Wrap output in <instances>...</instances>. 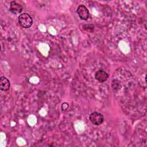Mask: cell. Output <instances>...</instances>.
I'll list each match as a JSON object with an SVG mask.
<instances>
[{
  "mask_svg": "<svg viewBox=\"0 0 147 147\" xmlns=\"http://www.w3.org/2000/svg\"><path fill=\"white\" fill-rule=\"evenodd\" d=\"M18 22L22 27L28 28L32 26L33 24V20L29 14L23 13L19 16Z\"/></svg>",
  "mask_w": 147,
  "mask_h": 147,
  "instance_id": "cell-1",
  "label": "cell"
},
{
  "mask_svg": "<svg viewBox=\"0 0 147 147\" xmlns=\"http://www.w3.org/2000/svg\"><path fill=\"white\" fill-rule=\"evenodd\" d=\"M90 121L95 125H99L104 121L103 115L98 112H94L91 113L89 117Z\"/></svg>",
  "mask_w": 147,
  "mask_h": 147,
  "instance_id": "cell-2",
  "label": "cell"
},
{
  "mask_svg": "<svg viewBox=\"0 0 147 147\" xmlns=\"http://www.w3.org/2000/svg\"><path fill=\"white\" fill-rule=\"evenodd\" d=\"M76 11L80 19L83 20H87L89 18V11L84 5H79Z\"/></svg>",
  "mask_w": 147,
  "mask_h": 147,
  "instance_id": "cell-3",
  "label": "cell"
},
{
  "mask_svg": "<svg viewBox=\"0 0 147 147\" xmlns=\"http://www.w3.org/2000/svg\"><path fill=\"white\" fill-rule=\"evenodd\" d=\"M108 78V74L103 70H98L95 74V78L100 83H103Z\"/></svg>",
  "mask_w": 147,
  "mask_h": 147,
  "instance_id": "cell-4",
  "label": "cell"
},
{
  "mask_svg": "<svg viewBox=\"0 0 147 147\" xmlns=\"http://www.w3.org/2000/svg\"><path fill=\"white\" fill-rule=\"evenodd\" d=\"M9 10L14 14H20L22 10V6L17 3L16 1H12L10 3Z\"/></svg>",
  "mask_w": 147,
  "mask_h": 147,
  "instance_id": "cell-5",
  "label": "cell"
},
{
  "mask_svg": "<svg viewBox=\"0 0 147 147\" xmlns=\"http://www.w3.org/2000/svg\"><path fill=\"white\" fill-rule=\"evenodd\" d=\"M10 83L9 80L5 76H2L0 78V88L3 91H6L9 90Z\"/></svg>",
  "mask_w": 147,
  "mask_h": 147,
  "instance_id": "cell-6",
  "label": "cell"
}]
</instances>
